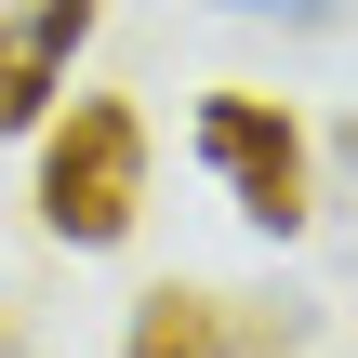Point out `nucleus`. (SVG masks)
<instances>
[{"label": "nucleus", "mask_w": 358, "mask_h": 358, "mask_svg": "<svg viewBox=\"0 0 358 358\" xmlns=\"http://www.w3.org/2000/svg\"><path fill=\"white\" fill-rule=\"evenodd\" d=\"M239 358H306V292H266V319L239 332Z\"/></svg>", "instance_id": "nucleus-5"}, {"label": "nucleus", "mask_w": 358, "mask_h": 358, "mask_svg": "<svg viewBox=\"0 0 358 358\" xmlns=\"http://www.w3.org/2000/svg\"><path fill=\"white\" fill-rule=\"evenodd\" d=\"M133 213H146V120H133L120 93L53 106V120H40V226H53L66 252H120Z\"/></svg>", "instance_id": "nucleus-1"}, {"label": "nucleus", "mask_w": 358, "mask_h": 358, "mask_svg": "<svg viewBox=\"0 0 358 358\" xmlns=\"http://www.w3.org/2000/svg\"><path fill=\"white\" fill-rule=\"evenodd\" d=\"M226 13H266V27H345V0H226Z\"/></svg>", "instance_id": "nucleus-6"}, {"label": "nucleus", "mask_w": 358, "mask_h": 358, "mask_svg": "<svg viewBox=\"0 0 358 358\" xmlns=\"http://www.w3.org/2000/svg\"><path fill=\"white\" fill-rule=\"evenodd\" d=\"M93 40V0H27V27L0 40V133H40L66 106V53Z\"/></svg>", "instance_id": "nucleus-3"}, {"label": "nucleus", "mask_w": 358, "mask_h": 358, "mask_svg": "<svg viewBox=\"0 0 358 358\" xmlns=\"http://www.w3.org/2000/svg\"><path fill=\"white\" fill-rule=\"evenodd\" d=\"M199 159L226 173V199H239V226L252 239H292L319 199H306V120L279 106V93H199Z\"/></svg>", "instance_id": "nucleus-2"}, {"label": "nucleus", "mask_w": 358, "mask_h": 358, "mask_svg": "<svg viewBox=\"0 0 358 358\" xmlns=\"http://www.w3.org/2000/svg\"><path fill=\"white\" fill-rule=\"evenodd\" d=\"M120 358H239V319H226V292H199V279H159V292H133Z\"/></svg>", "instance_id": "nucleus-4"}, {"label": "nucleus", "mask_w": 358, "mask_h": 358, "mask_svg": "<svg viewBox=\"0 0 358 358\" xmlns=\"http://www.w3.org/2000/svg\"><path fill=\"white\" fill-rule=\"evenodd\" d=\"M0 40H13V27H0Z\"/></svg>", "instance_id": "nucleus-7"}]
</instances>
